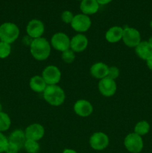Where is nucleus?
<instances>
[{"label":"nucleus","mask_w":152,"mask_h":153,"mask_svg":"<svg viewBox=\"0 0 152 153\" xmlns=\"http://www.w3.org/2000/svg\"><path fill=\"white\" fill-rule=\"evenodd\" d=\"M124 146L131 153H139L144 147V141L142 136L134 132L129 133L124 139Z\"/></svg>","instance_id":"20e7f679"},{"label":"nucleus","mask_w":152,"mask_h":153,"mask_svg":"<svg viewBox=\"0 0 152 153\" xmlns=\"http://www.w3.org/2000/svg\"><path fill=\"white\" fill-rule=\"evenodd\" d=\"M98 89L103 97H111L116 93L117 84L115 80L106 77L99 80L98 84Z\"/></svg>","instance_id":"9b49d317"},{"label":"nucleus","mask_w":152,"mask_h":153,"mask_svg":"<svg viewBox=\"0 0 152 153\" xmlns=\"http://www.w3.org/2000/svg\"><path fill=\"white\" fill-rule=\"evenodd\" d=\"M61 71L57 66L48 65L43 69L41 76L47 85H58L61 79Z\"/></svg>","instance_id":"6e6552de"},{"label":"nucleus","mask_w":152,"mask_h":153,"mask_svg":"<svg viewBox=\"0 0 152 153\" xmlns=\"http://www.w3.org/2000/svg\"><path fill=\"white\" fill-rule=\"evenodd\" d=\"M74 16L75 15L73 14L72 12L70 11V10H66L62 12L61 18L62 22H64L65 24H71L73 18H74Z\"/></svg>","instance_id":"bb28decb"},{"label":"nucleus","mask_w":152,"mask_h":153,"mask_svg":"<svg viewBox=\"0 0 152 153\" xmlns=\"http://www.w3.org/2000/svg\"><path fill=\"white\" fill-rule=\"evenodd\" d=\"M119 75H120V71L117 67H116V66L109 67L108 73H107V78L116 81L119 77Z\"/></svg>","instance_id":"a878e982"},{"label":"nucleus","mask_w":152,"mask_h":153,"mask_svg":"<svg viewBox=\"0 0 152 153\" xmlns=\"http://www.w3.org/2000/svg\"><path fill=\"white\" fill-rule=\"evenodd\" d=\"M25 31L27 35L31 38H40L43 37L45 32V25L40 19H32L27 24Z\"/></svg>","instance_id":"9d476101"},{"label":"nucleus","mask_w":152,"mask_h":153,"mask_svg":"<svg viewBox=\"0 0 152 153\" xmlns=\"http://www.w3.org/2000/svg\"><path fill=\"white\" fill-rule=\"evenodd\" d=\"M124 28L121 26L114 25L108 28L105 33V39L108 43H116L122 40Z\"/></svg>","instance_id":"f3484780"},{"label":"nucleus","mask_w":152,"mask_h":153,"mask_svg":"<svg viewBox=\"0 0 152 153\" xmlns=\"http://www.w3.org/2000/svg\"><path fill=\"white\" fill-rule=\"evenodd\" d=\"M109 66L104 62H96L91 66L89 73L94 79H101L107 77L108 73Z\"/></svg>","instance_id":"2eb2a0df"},{"label":"nucleus","mask_w":152,"mask_h":153,"mask_svg":"<svg viewBox=\"0 0 152 153\" xmlns=\"http://www.w3.org/2000/svg\"><path fill=\"white\" fill-rule=\"evenodd\" d=\"M77 1H83V0H77Z\"/></svg>","instance_id":"f704fd0d"},{"label":"nucleus","mask_w":152,"mask_h":153,"mask_svg":"<svg viewBox=\"0 0 152 153\" xmlns=\"http://www.w3.org/2000/svg\"><path fill=\"white\" fill-rule=\"evenodd\" d=\"M11 119L7 113L0 111V132H4L10 128Z\"/></svg>","instance_id":"4be33fe9"},{"label":"nucleus","mask_w":152,"mask_h":153,"mask_svg":"<svg viewBox=\"0 0 152 153\" xmlns=\"http://www.w3.org/2000/svg\"><path fill=\"white\" fill-rule=\"evenodd\" d=\"M149 25H150V28H151V30H152V19L150 21V23H149Z\"/></svg>","instance_id":"72a5a7b5"},{"label":"nucleus","mask_w":152,"mask_h":153,"mask_svg":"<svg viewBox=\"0 0 152 153\" xmlns=\"http://www.w3.org/2000/svg\"><path fill=\"white\" fill-rule=\"evenodd\" d=\"M7 143H8L7 137L2 132H0V153L5 152Z\"/></svg>","instance_id":"cd10ccee"},{"label":"nucleus","mask_w":152,"mask_h":153,"mask_svg":"<svg viewBox=\"0 0 152 153\" xmlns=\"http://www.w3.org/2000/svg\"><path fill=\"white\" fill-rule=\"evenodd\" d=\"M20 148L17 146L16 145L13 144V143L8 142L7 145V147L5 149V153H18L20 150Z\"/></svg>","instance_id":"c85d7f7f"},{"label":"nucleus","mask_w":152,"mask_h":153,"mask_svg":"<svg viewBox=\"0 0 152 153\" xmlns=\"http://www.w3.org/2000/svg\"><path fill=\"white\" fill-rule=\"evenodd\" d=\"M70 40L68 35L64 32H56L51 37L50 43L52 48L58 52H63L70 49Z\"/></svg>","instance_id":"0eeeda50"},{"label":"nucleus","mask_w":152,"mask_h":153,"mask_svg":"<svg viewBox=\"0 0 152 153\" xmlns=\"http://www.w3.org/2000/svg\"><path fill=\"white\" fill-rule=\"evenodd\" d=\"M29 48L31 56L38 61H43L48 59L52 51L50 41L43 37L33 39Z\"/></svg>","instance_id":"f257e3e1"},{"label":"nucleus","mask_w":152,"mask_h":153,"mask_svg":"<svg viewBox=\"0 0 152 153\" xmlns=\"http://www.w3.org/2000/svg\"><path fill=\"white\" fill-rule=\"evenodd\" d=\"M19 34V28L13 22H5L0 25V41L11 44L17 40Z\"/></svg>","instance_id":"7ed1b4c3"},{"label":"nucleus","mask_w":152,"mask_h":153,"mask_svg":"<svg viewBox=\"0 0 152 153\" xmlns=\"http://www.w3.org/2000/svg\"><path fill=\"white\" fill-rule=\"evenodd\" d=\"M7 140H8V142L16 145L20 149H22V148H23L24 143L26 140L25 131L22 129L14 130L10 133L9 137H7Z\"/></svg>","instance_id":"aec40b11"},{"label":"nucleus","mask_w":152,"mask_h":153,"mask_svg":"<svg viewBox=\"0 0 152 153\" xmlns=\"http://www.w3.org/2000/svg\"><path fill=\"white\" fill-rule=\"evenodd\" d=\"M134 49L137 56L143 61H147L152 57V46L149 44L148 40H142Z\"/></svg>","instance_id":"dca6fc26"},{"label":"nucleus","mask_w":152,"mask_h":153,"mask_svg":"<svg viewBox=\"0 0 152 153\" xmlns=\"http://www.w3.org/2000/svg\"><path fill=\"white\" fill-rule=\"evenodd\" d=\"M11 53V44L0 41V59L8 58Z\"/></svg>","instance_id":"b1692460"},{"label":"nucleus","mask_w":152,"mask_h":153,"mask_svg":"<svg viewBox=\"0 0 152 153\" xmlns=\"http://www.w3.org/2000/svg\"><path fill=\"white\" fill-rule=\"evenodd\" d=\"M75 114L80 117H87L93 113L94 108L92 103L84 99L77 100L73 105Z\"/></svg>","instance_id":"f8f14e48"},{"label":"nucleus","mask_w":152,"mask_h":153,"mask_svg":"<svg viewBox=\"0 0 152 153\" xmlns=\"http://www.w3.org/2000/svg\"><path fill=\"white\" fill-rule=\"evenodd\" d=\"M89 45V40L83 34H77L70 40V49L75 53L86 50Z\"/></svg>","instance_id":"4468645a"},{"label":"nucleus","mask_w":152,"mask_h":153,"mask_svg":"<svg viewBox=\"0 0 152 153\" xmlns=\"http://www.w3.org/2000/svg\"><path fill=\"white\" fill-rule=\"evenodd\" d=\"M24 131H25L26 139L36 140V141L41 140L44 137L45 132H46L44 126L38 123L30 124Z\"/></svg>","instance_id":"ddd939ff"},{"label":"nucleus","mask_w":152,"mask_h":153,"mask_svg":"<svg viewBox=\"0 0 152 153\" xmlns=\"http://www.w3.org/2000/svg\"><path fill=\"white\" fill-rule=\"evenodd\" d=\"M89 143L92 149L101 151L105 149L110 143L108 135L103 131H96L90 136Z\"/></svg>","instance_id":"1a4fd4ad"},{"label":"nucleus","mask_w":152,"mask_h":153,"mask_svg":"<svg viewBox=\"0 0 152 153\" xmlns=\"http://www.w3.org/2000/svg\"><path fill=\"white\" fill-rule=\"evenodd\" d=\"M70 25L75 31L77 32V34H83L89 31L92 25V21L89 16L82 13H77L74 16Z\"/></svg>","instance_id":"39448f33"},{"label":"nucleus","mask_w":152,"mask_h":153,"mask_svg":"<svg viewBox=\"0 0 152 153\" xmlns=\"http://www.w3.org/2000/svg\"><path fill=\"white\" fill-rule=\"evenodd\" d=\"M43 97L48 104L54 107L62 105L66 100L65 91L58 85H47Z\"/></svg>","instance_id":"f03ea898"},{"label":"nucleus","mask_w":152,"mask_h":153,"mask_svg":"<svg viewBox=\"0 0 152 153\" xmlns=\"http://www.w3.org/2000/svg\"><path fill=\"white\" fill-rule=\"evenodd\" d=\"M100 4L96 0H83L80 3V10L87 16L95 14L99 10Z\"/></svg>","instance_id":"a211bd4d"},{"label":"nucleus","mask_w":152,"mask_h":153,"mask_svg":"<svg viewBox=\"0 0 152 153\" xmlns=\"http://www.w3.org/2000/svg\"><path fill=\"white\" fill-rule=\"evenodd\" d=\"M23 148L28 153H38L40 151V146L38 141L26 139L24 143Z\"/></svg>","instance_id":"5701e85b"},{"label":"nucleus","mask_w":152,"mask_h":153,"mask_svg":"<svg viewBox=\"0 0 152 153\" xmlns=\"http://www.w3.org/2000/svg\"><path fill=\"white\" fill-rule=\"evenodd\" d=\"M148 42L149 44H150L151 46H152V36H151V37H149V39H148Z\"/></svg>","instance_id":"473e14b6"},{"label":"nucleus","mask_w":152,"mask_h":153,"mask_svg":"<svg viewBox=\"0 0 152 153\" xmlns=\"http://www.w3.org/2000/svg\"><path fill=\"white\" fill-rule=\"evenodd\" d=\"M122 41L125 46L130 48H135L142 41L139 31L134 27L124 28Z\"/></svg>","instance_id":"423d86ee"},{"label":"nucleus","mask_w":152,"mask_h":153,"mask_svg":"<svg viewBox=\"0 0 152 153\" xmlns=\"http://www.w3.org/2000/svg\"><path fill=\"white\" fill-rule=\"evenodd\" d=\"M146 61V65H147L148 68L150 70H152V57H151L150 58L147 60Z\"/></svg>","instance_id":"7c9ffc66"},{"label":"nucleus","mask_w":152,"mask_h":153,"mask_svg":"<svg viewBox=\"0 0 152 153\" xmlns=\"http://www.w3.org/2000/svg\"><path fill=\"white\" fill-rule=\"evenodd\" d=\"M96 1H98V3L100 5H106V4L111 2L113 0H96Z\"/></svg>","instance_id":"c756f323"},{"label":"nucleus","mask_w":152,"mask_h":153,"mask_svg":"<svg viewBox=\"0 0 152 153\" xmlns=\"http://www.w3.org/2000/svg\"><path fill=\"white\" fill-rule=\"evenodd\" d=\"M76 58L75 52H73L71 49H69L64 52H61V59L66 64H72L74 62Z\"/></svg>","instance_id":"393cba45"},{"label":"nucleus","mask_w":152,"mask_h":153,"mask_svg":"<svg viewBox=\"0 0 152 153\" xmlns=\"http://www.w3.org/2000/svg\"><path fill=\"white\" fill-rule=\"evenodd\" d=\"M29 87L32 91L37 94H40V93L44 92L47 85L41 76L35 75L30 79Z\"/></svg>","instance_id":"6ab92c4d"},{"label":"nucleus","mask_w":152,"mask_h":153,"mask_svg":"<svg viewBox=\"0 0 152 153\" xmlns=\"http://www.w3.org/2000/svg\"><path fill=\"white\" fill-rule=\"evenodd\" d=\"M62 153H77V152L72 149H65Z\"/></svg>","instance_id":"2f4dec72"},{"label":"nucleus","mask_w":152,"mask_h":153,"mask_svg":"<svg viewBox=\"0 0 152 153\" xmlns=\"http://www.w3.org/2000/svg\"><path fill=\"white\" fill-rule=\"evenodd\" d=\"M151 126L146 120H140L136 123L134 128V132L139 136H144L150 131Z\"/></svg>","instance_id":"412c9836"}]
</instances>
